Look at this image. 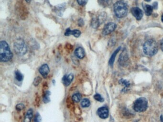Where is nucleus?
<instances>
[{
  "mask_svg": "<svg viewBox=\"0 0 163 122\" xmlns=\"http://www.w3.org/2000/svg\"><path fill=\"white\" fill-rule=\"evenodd\" d=\"M24 108V106L22 104H18L16 106V109L18 111H20Z\"/></svg>",
  "mask_w": 163,
  "mask_h": 122,
  "instance_id": "nucleus-27",
  "label": "nucleus"
},
{
  "mask_svg": "<svg viewBox=\"0 0 163 122\" xmlns=\"http://www.w3.org/2000/svg\"><path fill=\"white\" fill-rule=\"evenodd\" d=\"M145 1L146 2H150L151 0H145Z\"/></svg>",
  "mask_w": 163,
  "mask_h": 122,
  "instance_id": "nucleus-34",
  "label": "nucleus"
},
{
  "mask_svg": "<svg viewBox=\"0 0 163 122\" xmlns=\"http://www.w3.org/2000/svg\"><path fill=\"white\" fill-rule=\"evenodd\" d=\"M100 24V23L98 22V19L96 18H94L92 19V22H91V26L94 28H97L98 27V26Z\"/></svg>",
  "mask_w": 163,
  "mask_h": 122,
  "instance_id": "nucleus-18",
  "label": "nucleus"
},
{
  "mask_svg": "<svg viewBox=\"0 0 163 122\" xmlns=\"http://www.w3.org/2000/svg\"><path fill=\"white\" fill-rule=\"evenodd\" d=\"M16 78L18 81H21L23 79V75L19 71H17L15 72Z\"/></svg>",
  "mask_w": 163,
  "mask_h": 122,
  "instance_id": "nucleus-22",
  "label": "nucleus"
},
{
  "mask_svg": "<svg viewBox=\"0 0 163 122\" xmlns=\"http://www.w3.org/2000/svg\"><path fill=\"white\" fill-rule=\"evenodd\" d=\"M160 47H161V50L163 52V38L160 41Z\"/></svg>",
  "mask_w": 163,
  "mask_h": 122,
  "instance_id": "nucleus-30",
  "label": "nucleus"
},
{
  "mask_svg": "<svg viewBox=\"0 0 163 122\" xmlns=\"http://www.w3.org/2000/svg\"><path fill=\"white\" fill-rule=\"evenodd\" d=\"M153 7L154 9H155V10H157V9L158 8V2H154L153 3Z\"/></svg>",
  "mask_w": 163,
  "mask_h": 122,
  "instance_id": "nucleus-28",
  "label": "nucleus"
},
{
  "mask_svg": "<svg viewBox=\"0 0 163 122\" xmlns=\"http://www.w3.org/2000/svg\"><path fill=\"white\" fill-rule=\"evenodd\" d=\"M13 57L9 45L5 41H2L0 43V60L2 62H7Z\"/></svg>",
  "mask_w": 163,
  "mask_h": 122,
  "instance_id": "nucleus-1",
  "label": "nucleus"
},
{
  "mask_svg": "<svg viewBox=\"0 0 163 122\" xmlns=\"http://www.w3.org/2000/svg\"><path fill=\"white\" fill-rule=\"evenodd\" d=\"M14 51L17 55L19 56H23L28 52V47L24 41L22 39H18L14 42L13 45Z\"/></svg>",
  "mask_w": 163,
  "mask_h": 122,
  "instance_id": "nucleus-4",
  "label": "nucleus"
},
{
  "mask_svg": "<svg viewBox=\"0 0 163 122\" xmlns=\"http://www.w3.org/2000/svg\"><path fill=\"white\" fill-rule=\"evenodd\" d=\"M131 13L132 15L137 20H140L143 17V13L141 9L139 8L136 7L132 8Z\"/></svg>",
  "mask_w": 163,
  "mask_h": 122,
  "instance_id": "nucleus-8",
  "label": "nucleus"
},
{
  "mask_svg": "<svg viewBox=\"0 0 163 122\" xmlns=\"http://www.w3.org/2000/svg\"><path fill=\"white\" fill-rule=\"evenodd\" d=\"M91 105V102L89 99H84L81 102V105L83 107H88Z\"/></svg>",
  "mask_w": 163,
  "mask_h": 122,
  "instance_id": "nucleus-17",
  "label": "nucleus"
},
{
  "mask_svg": "<svg viewBox=\"0 0 163 122\" xmlns=\"http://www.w3.org/2000/svg\"><path fill=\"white\" fill-rule=\"evenodd\" d=\"M71 35H73L76 38H78L81 35V32L79 30H71L70 28L67 29L65 33V36H69Z\"/></svg>",
  "mask_w": 163,
  "mask_h": 122,
  "instance_id": "nucleus-10",
  "label": "nucleus"
},
{
  "mask_svg": "<svg viewBox=\"0 0 163 122\" xmlns=\"http://www.w3.org/2000/svg\"><path fill=\"white\" fill-rule=\"evenodd\" d=\"M75 54L76 56L80 59H82V58H84L85 55L84 49L81 47H78V48L76 49Z\"/></svg>",
  "mask_w": 163,
  "mask_h": 122,
  "instance_id": "nucleus-13",
  "label": "nucleus"
},
{
  "mask_svg": "<svg viewBox=\"0 0 163 122\" xmlns=\"http://www.w3.org/2000/svg\"><path fill=\"white\" fill-rule=\"evenodd\" d=\"M148 107V101L145 97H140L136 100L134 103V110L138 113L146 111Z\"/></svg>",
  "mask_w": 163,
  "mask_h": 122,
  "instance_id": "nucleus-5",
  "label": "nucleus"
},
{
  "mask_svg": "<svg viewBox=\"0 0 163 122\" xmlns=\"http://www.w3.org/2000/svg\"><path fill=\"white\" fill-rule=\"evenodd\" d=\"M81 99V95L79 93L74 94L73 95L72 100L75 102H78L80 101Z\"/></svg>",
  "mask_w": 163,
  "mask_h": 122,
  "instance_id": "nucleus-20",
  "label": "nucleus"
},
{
  "mask_svg": "<svg viewBox=\"0 0 163 122\" xmlns=\"http://www.w3.org/2000/svg\"><path fill=\"white\" fill-rule=\"evenodd\" d=\"M105 1H107V0H105Z\"/></svg>",
  "mask_w": 163,
  "mask_h": 122,
  "instance_id": "nucleus-35",
  "label": "nucleus"
},
{
  "mask_svg": "<svg viewBox=\"0 0 163 122\" xmlns=\"http://www.w3.org/2000/svg\"><path fill=\"white\" fill-rule=\"evenodd\" d=\"M31 1H32V0H25V1H26V2H28V3H30V2H31Z\"/></svg>",
  "mask_w": 163,
  "mask_h": 122,
  "instance_id": "nucleus-32",
  "label": "nucleus"
},
{
  "mask_svg": "<svg viewBox=\"0 0 163 122\" xmlns=\"http://www.w3.org/2000/svg\"><path fill=\"white\" fill-rule=\"evenodd\" d=\"M121 49V47H119L118 48H117L116 50L113 52V55L111 56V58L109 59V66H111V67H113L114 64V61H115V57H116V55H117V53H118L119 52L120 50Z\"/></svg>",
  "mask_w": 163,
  "mask_h": 122,
  "instance_id": "nucleus-14",
  "label": "nucleus"
},
{
  "mask_svg": "<svg viewBox=\"0 0 163 122\" xmlns=\"http://www.w3.org/2000/svg\"><path fill=\"white\" fill-rule=\"evenodd\" d=\"M117 25L113 23H109L104 26L102 31L104 35H107L113 32L116 29Z\"/></svg>",
  "mask_w": 163,
  "mask_h": 122,
  "instance_id": "nucleus-6",
  "label": "nucleus"
},
{
  "mask_svg": "<svg viewBox=\"0 0 163 122\" xmlns=\"http://www.w3.org/2000/svg\"><path fill=\"white\" fill-rule=\"evenodd\" d=\"M39 71L40 73V74H41L42 76L46 77L47 75H48V74H49V71H50L49 66H48L47 64H43V65L39 68Z\"/></svg>",
  "mask_w": 163,
  "mask_h": 122,
  "instance_id": "nucleus-11",
  "label": "nucleus"
},
{
  "mask_svg": "<svg viewBox=\"0 0 163 122\" xmlns=\"http://www.w3.org/2000/svg\"><path fill=\"white\" fill-rule=\"evenodd\" d=\"M77 2L80 5L83 6L86 5L88 0H77Z\"/></svg>",
  "mask_w": 163,
  "mask_h": 122,
  "instance_id": "nucleus-26",
  "label": "nucleus"
},
{
  "mask_svg": "<svg viewBox=\"0 0 163 122\" xmlns=\"http://www.w3.org/2000/svg\"><path fill=\"white\" fill-rule=\"evenodd\" d=\"M143 6V9H144L146 15L150 16L152 13L153 11L154 8L152 6L144 4Z\"/></svg>",
  "mask_w": 163,
  "mask_h": 122,
  "instance_id": "nucleus-15",
  "label": "nucleus"
},
{
  "mask_svg": "<svg viewBox=\"0 0 163 122\" xmlns=\"http://www.w3.org/2000/svg\"><path fill=\"white\" fill-rule=\"evenodd\" d=\"M160 120H161V122H163V114L161 115V117H160Z\"/></svg>",
  "mask_w": 163,
  "mask_h": 122,
  "instance_id": "nucleus-31",
  "label": "nucleus"
},
{
  "mask_svg": "<svg viewBox=\"0 0 163 122\" xmlns=\"http://www.w3.org/2000/svg\"><path fill=\"white\" fill-rule=\"evenodd\" d=\"M114 13L118 18H122L127 15L128 6L127 3L122 1H119L114 3L113 6Z\"/></svg>",
  "mask_w": 163,
  "mask_h": 122,
  "instance_id": "nucleus-3",
  "label": "nucleus"
},
{
  "mask_svg": "<svg viewBox=\"0 0 163 122\" xmlns=\"http://www.w3.org/2000/svg\"><path fill=\"white\" fill-rule=\"evenodd\" d=\"M74 78V75L72 74H68L64 76L63 78V82L66 86H69L71 84Z\"/></svg>",
  "mask_w": 163,
  "mask_h": 122,
  "instance_id": "nucleus-12",
  "label": "nucleus"
},
{
  "mask_svg": "<svg viewBox=\"0 0 163 122\" xmlns=\"http://www.w3.org/2000/svg\"><path fill=\"white\" fill-rule=\"evenodd\" d=\"M33 117V111L32 109H30L24 117V122H31Z\"/></svg>",
  "mask_w": 163,
  "mask_h": 122,
  "instance_id": "nucleus-16",
  "label": "nucleus"
},
{
  "mask_svg": "<svg viewBox=\"0 0 163 122\" xmlns=\"http://www.w3.org/2000/svg\"><path fill=\"white\" fill-rule=\"evenodd\" d=\"M94 98L96 100L100 102H103L104 101V98L99 94H96V95H94Z\"/></svg>",
  "mask_w": 163,
  "mask_h": 122,
  "instance_id": "nucleus-23",
  "label": "nucleus"
},
{
  "mask_svg": "<svg viewBox=\"0 0 163 122\" xmlns=\"http://www.w3.org/2000/svg\"><path fill=\"white\" fill-rule=\"evenodd\" d=\"M41 81V79L39 77H37L35 78V79L34 80V85L37 86L40 83Z\"/></svg>",
  "mask_w": 163,
  "mask_h": 122,
  "instance_id": "nucleus-25",
  "label": "nucleus"
},
{
  "mask_svg": "<svg viewBox=\"0 0 163 122\" xmlns=\"http://www.w3.org/2000/svg\"><path fill=\"white\" fill-rule=\"evenodd\" d=\"M79 26H83V24H84V21H83V20H82V19H80V20H79Z\"/></svg>",
  "mask_w": 163,
  "mask_h": 122,
  "instance_id": "nucleus-29",
  "label": "nucleus"
},
{
  "mask_svg": "<svg viewBox=\"0 0 163 122\" xmlns=\"http://www.w3.org/2000/svg\"><path fill=\"white\" fill-rule=\"evenodd\" d=\"M158 50V45L157 41L153 39L147 41L143 44V51L145 55L152 56L157 54Z\"/></svg>",
  "mask_w": 163,
  "mask_h": 122,
  "instance_id": "nucleus-2",
  "label": "nucleus"
},
{
  "mask_svg": "<svg viewBox=\"0 0 163 122\" xmlns=\"http://www.w3.org/2000/svg\"><path fill=\"white\" fill-rule=\"evenodd\" d=\"M161 20H162V22L163 23V14H162V17H161Z\"/></svg>",
  "mask_w": 163,
  "mask_h": 122,
  "instance_id": "nucleus-33",
  "label": "nucleus"
},
{
  "mask_svg": "<svg viewBox=\"0 0 163 122\" xmlns=\"http://www.w3.org/2000/svg\"><path fill=\"white\" fill-rule=\"evenodd\" d=\"M119 62L120 66L124 67L128 66L129 63V57L126 52H123L120 56Z\"/></svg>",
  "mask_w": 163,
  "mask_h": 122,
  "instance_id": "nucleus-7",
  "label": "nucleus"
},
{
  "mask_svg": "<svg viewBox=\"0 0 163 122\" xmlns=\"http://www.w3.org/2000/svg\"><path fill=\"white\" fill-rule=\"evenodd\" d=\"M42 118L39 113H37L35 114V119H34V122H41Z\"/></svg>",
  "mask_w": 163,
  "mask_h": 122,
  "instance_id": "nucleus-24",
  "label": "nucleus"
},
{
  "mask_svg": "<svg viewBox=\"0 0 163 122\" xmlns=\"http://www.w3.org/2000/svg\"><path fill=\"white\" fill-rule=\"evenodd\" d=\"M120 84H122V85L125 86V88H127L130 86L131 84L129 81H127L126 80L121 79L119 81Z\"/></svg>",
  "mask_w": 163,
  "mask_h": 122,
  "instance_id": "nucleus-19",
  "label": "nucleus"
},
{
  "mask_svg": "<svg viewBox=\"0 0 163 122\" xmlns=\"http://www.w3.org/2000/svg\"><path fill=\"white\" fill-rule=\"evenodd\" d=\"M98 117L102 119H106L109 116V110L106 107H102L98 110Z\"/></svg>",
  "mask_w": 163,
  "mask_h": 122,
  "instance_id": "nucleus-9",
  "label": "nucleus"
},
{
  "mask_svg": "<svg viewBox=\"0 0 163 122\" xmlns=\"http://www.w3.org/2000/svg\"><path fill=\"white\" fill-rule=\"evenodd\" d=\"M50 92L49 91H46V92L44 98H43V101L45 103H47L50 102Z\"/></svg>",
  "mask_w": 163,
  "mask_h": 122,
  "instance_id": "nucleus-21",
  "label": "nucleus"
}]
</instances>
